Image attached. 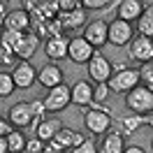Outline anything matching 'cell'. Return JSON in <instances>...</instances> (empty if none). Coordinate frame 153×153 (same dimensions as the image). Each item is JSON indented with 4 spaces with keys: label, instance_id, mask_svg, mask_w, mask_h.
I'll use <instances>...</instances> for the list:
<instances>
[{
    "label": "cell",
    "instance_id": "cell-6",
    "mask_svg": "<svg viewBox=\"0 0 153 153\" xmlns=\"http://www.w3.org/2000/svg\"><path fill=\"white\" fill-rule=\"evenodd\" d=\"M97 49H93V44H88L81 35L76 37H70V44H67V60H72L74 65H86L88 60L93 58Z\"/></svg>",
    "mask_w": 153,
    "mask_h": 153
},
{
    "label": "cell",
    "instance_id": "cell-38",
    "mask_svg": "<svg viewBox=\"0 0 153 153\" xmlns=\"http://www.w3.org/2000/svg\"><path fill=\"white\" fill-rule=\"evenodd\" d=\"M42 153H63V151H58V149L53 146V144H47V146L42 149Z\"/></svg>",
    "mask_w": 153,
    "mask_h": 153
},
{
    "label": "cell",
    "instance_id": "cell-9",
    "mask_svg": "<svg viewBox=\"0 0 153 153\" xmlns=\"http://www.w3.org/2000/svg\"><path fill=\"white\" fill-rule=\"evenodd\" d=\"M86 67H88V76H91L93 84H105V81H109V76H111V63L100 51L93 53V58L86 63Z\"/></svg>",
    "mask_w": 153,
    "mask_h": 153
},
{
    "label": "cell",
    "instance_id": "cell-21",
    "mask_svg": "<svg viewBox=\"0 0 153 153\" xmlns=\"http://www.w3.org/2000/svg\"><path fill=\"white\" fill-rule=\"evenodd\" d=\"M63 128V123L58 121V118H44L42 123L35 128V137H37L39 142H44V144H49L53 137H56V132Z\"/></svg>",
    "mask_w": 153,
    "mask_h": 153
},
{
    "label": "cell",
    "instance_id": "cell-40",
    "mask_svg": "<svg viewBox=\"0 0 153 153\" xmlns=\"http://www.w3.org/2000/svg\"><path fill=\"white\" fill-rule=\"evenodd\" d=\"M21 2H26V5H28V7H30V5H33V0H21Z\"/></svg>",
    "mask_w": 153,
    "mask_h": 153
},
{
    "label": "cell",
    "instance_id": "cell-8",
    "mask_svg": "<svg viewBox=\"0 0 153 153\" xmlns=\"http://www.w3.org/2000/svg\"><path fill=\"white\" fill-rule=\"evenodd\" d=\"M7 121H10L12 128L16 130H23V128H30L33 121H35V114H33V107L30 102H16L7 109Z\"/></svg>",
    "mask_w": 153,
    "mask_h": 153
},
{
    "label": "cell",
    "instance_id": "cell-31",
    "mask_svg": "<svg viewBox=\"0 0 153 153\" xmlns=\"http://www.w3.org/2000/svg\"><path fill=\"white\" fill-rule=\"evenodd\" d=\"M84 10H105L109 5V0H79Z\"/></svg>",
    "mask_w": 153,
    "mask_h": 153
},
{
    "label": "cell",
    "instance_id": "cell-37",
    "mask_svg": "<svg viewBox=\"0 0 153 153\" xmlns=\"http://www.w3.org/2000/svg\"><path fill=\"white\" fill-rule=\"evenodd\" d=\"M0 153H10V146H7V137H0Z\"/></svg>",
    "mask_w": 153,
    "mask_h": 153
},
{
    "label": "cell",
    "instance_id": "cell-36",
    "mask_svg": "<svg viewBox=\"0 0 153 153\" xmlns=\"http://www.w3.org/2000/svg\"><path fill=\"white\" fill-rule=\"evenodd\" d=\"M5 16H7V10H5V5L0 2V28H5Z\"/></svg>",
    "mask_w": 153,
    "mask_h": 153
},
{
    "label": "cell",
    "instance_id": "cell-35",
    "mask_svg": "<svg viewBox=\"0 0 153 153\" xmlns=\"http://www.w3.org/2000/svg\"><path fill=\"white\" fill-rule=\"evenodd\" d=\"M123 153H146V151H144L142 146H137V144H130V146L123 149Z\"/></svg>",
    "mask_w": 153,
    "mask_h": 153
},
{
    "label": "cell",
    "instance_id": "cell-13",
    "mask_svg": "<svg viewBox=\"0 0 153 153\" xmlns=\"http://www.w3.org/2000/svg\"><path fill=\"white\" fill-rule=\"evenodd\" d=\"M56 23H58V28H60V33H72V30H76V28H81V26L88 23L86 10L79 7L74 12H60L56 16Z\"/></svg>",
    "mask_w": 153,
    "mask_h": 153
},
{
    "label": "cell",
    "instance_id": "cell-34",
    "mask_svg": "<svg viewBox=\"0 0 153 153\" xmlns=\"http://www.w3.org/2000/svg\"><path fill=\"white\" fill-rule=\"evenodd\" d=\"M12 132V125L7 118H0V137H7V134Z\"/></svg>",
    "mask_w": 153,
    "mask_h": 153
},
{
    "label": "cell",
    "instance_id": "cell-5",
    "mask_svg": "<svg viewBox=\"0 0 153 153\" xmlns=\"http://www.w3.org/2000/svg\"><path fill=\"white\" fill-rule=\"evenodd\" d=\"M44 107H47V111L51 114H58V111H63L67 105H72V93H70V86L65 84H58V86L49 88V93L44 95Z\"/></svg>",
    "mask_w": 153,
    "mask_h": 153
},
{
    "label": "cell",
    "instance_id": "cell-41",
    "mask_svg": "<svg viewBox=\"0 0 153 153\" xmlns=\"http://www.w3.org/2000/svg\"><path fill=\"white\" fill-rule=\"evenodd\" d=\"M151 149H153V139H151Z\"/></svg>",
    "mask_w": 153,
    "mask_h": 153
},
{
    "label": "cell",
    "instance_id": "cell-27",
    "mask_svg": "<svg viewBox=\"0 0 153 153\" xmlns=\"http://www.w3.org/2000/svg\"><path fill=\"white\" fill-rule=\"evenodd\" d=\"M111 95V88H109V84H95L93 86V105H102L107 97Z\"/></svg>",
    "mask_w": 153,
    "mask_h": 153
},
{
    "label": "cell",
    "instance_id": "cell-28",
    "mask_svg": "<svg viewBox=\"0 0 153 153\" xmlns=\"http://www.w3.org/2000/svg\"><path fill=\"white\" fill-rule=\"evenodd\" d=\"M139 79L144 81V86L153 88V60L142 63V67H139Z\"/></svg>",
    "mask_w": 153,
    "mask_h": 153
},
{
    "label": "cell",
    "instance_id": "cell-33",
    "mask_svg": "<svg viewBox=\"0 0 153 153\" xmlns=\"http://www.w3.org/2000/svg\"><path fill=\"white\" fill-rule=\"evenodd\" d=\"M42 149H44V142H39L37 137L26 142V153H42Z\"/></svg>",
    "mask_w": 153,
    "mask_h": 153
},
{
    "label": "cell",
    "instance_id": "cell-22",
    "mask_svg": "<svg viewBox=\"0 0 153 153\" xmlns=\"http://www.w3.org/2000/svg\"><path fill=\"white\" fill-rule=\"evenodd\" d=\"M137 35H144V37L153 39V2L144 7L142 16L137 19Z\"/></svg>",
    "mask_w": 153,
    "mask_h": 153
},
{
    "label": "cell",
    "instance_id": "cell-7",
    "mask_svg": "<svg viewBox=\"0 0 153 153\" xmlns=\"http://www.w3.org/2000/svg\"><path fill=\"white\" fill-rule=\"evenodd\" d=\"M107 33H109V23L102 19H95V21H88L86 26H84V35L81 37L86 39L88 44H93V49H100L105 47V44H109L107 42Z\"/></svg>",
    "mask_w": 153,
    "mask_h": 153
},
{
    "label": "cell",
    "instance_id": "cell-23",
    "mask_svg": "<svg viewBox=\"0 0 153 153\" xmlns=\"http://www.w3.org/2000/svg\"><path fill=\"white\" fill-rule=\"evenodd\" d=\"M123 149H125V142L121 132H107L105 139H102V146H100V151L105 153H123Z\"/></svg>",
    "mask_w": 153,
    "mask_h": 153
},
{
    "label": "cell",
    "instance_id": "cell-26",
    "mask_svg": "<svg viewBox=\"0 0 153 153\" xmlns=\"http://www.w3.org/2000/svg\"><path fill=\"white\" fill-rule=\"evenodd\" d=\"M14 91H16V84H14V76H12V72L0 70V97L5 100V97H10Z\"/></svg>",
    "mask_w": 153,
    "mask_h": 153
},
{
    "label": "cell",
    "instance_id": "cell-18",
    "mask_svg": "<svg viewBox=\"0 0 153 153\" xmlns=\"http://www.w3.org/2000/svg\"><path fill=\"white\" fill-rule=\"evenodd\" d=\"M72 93V105H79V107H91L93 105V81L91 79H81L76 81L74 86L70 88Z\"/></svg>",
    "mask_w": 153,
    "mask_h": 153
},
{
    "label": "cell",
    "instance_id": "cell-29",
    "mask_svg": "<svg viewBox=\"0 0 153 153\" xmlns=\"http://www.w3.org/2000/svg\"><path fill=\"white\" fill-rule=\"evenodd\" d=\"M97 151H100V149L95 146V142H93V139H84V142L79 144V146H74L70 153H97Z\"/></svg>",
    "mask_w": 153,
    "mask_h": 153
},
{
    "label": "cell",
    "instance_id": "cell-16",
    "mask_svg": "<svg viewBox=\"0 0 153 153\" xmlns=\"http://www.w3.org/2000/svg\"><path fill=\"white\" fill-rule=\"evenodd\" d=\"M37 81H39V86H44L49 91V88L58 86V84H65V72L60 70L58 63H47V65L39 67Z\"/></svg>",
    "mask_w": 153,
    "mask_h": 153
},
{
    "label": "cell",
    "instance_id": "cell-4",
    "mask_svg": "<svg viewBox=\"0 0 153 153\" xmlns=\"http://www.w3.org/2000/svg\"><path fill=\"white\" fill-rule=\"evenodd\" d=\"M134 35L137 33H134L130 21H123V19L109 21V33H107V42L109 44H114V47H128Z\"/></svg>",
    "mask_w": 153,
    "mask_h": 153
},
{
    "label": "cell",
    "instance_id": "cell-19",
    "mask_svg": "<svg viewBox=\"0 0 153 153\" xmlns=\"http://www.w3.org/2000/svg\"><path fill=\"white\" fill-rule=\"evenodd\" d=\"M144 12V2L142 0H121L118 7H116V19H123V21H137Z\"/></svg>",
    "mask_w": 153,
    "mask_h": 153
},
{
    "label": "cell",
    "instance_id": "cell-39",
    "mask_svg": "<svg viewBox=\"0 0 153 153\" xmlns=\"http://www.w3.org/2000/svg\"><path fill=\"white\" fill-rule=\"evenodd\" d=\"M144 121H146V123H149V125H151V128H153V111H151V114H149V116H144Z\"/></svg>",
    "mask_w": 153,
    "mask_h": 153
},
{
    "label": "cell",
    "instance_id": "cell-3",
    "mask_svg": "<svg viewBox=\"0 0 153 153\" xmlns=\"http://www.w3.org/2000/svg\"><path fill=\"white\" fill-rule=\"evenodd\" d=\"M107 84H109V88H111V93H128V91H132L134 86L142 84V79H139V70H130V67H125V70L111 72V76H109Z\"/></svg>",
    "mask_w": 153,
    "mask_h": 153
},
{
    "label": "cell",
    "instance_id": "cell-14",
    "mask_svg": "<svg viewBox=\"0 0 153 153\" xmlns=\"http://www.w3.org/2000/svg\"><path fill=\"white\" fill-rule=\"evenodd\" d=\"M84 139H86V137H84L81 132H76V130H72V128H65V125H63L49 144H53L58 151H72V149L79 146Z\"/></svg>",
    "mask_w": 153,
    "mask_h": 153
},
{
    "label": "cell",
    "instance_id": "cell-1",
    "mask_svg": "<svg viewBox=\"0 0 153 153\" xmlns=\"http://www.w3.org/2000/svg\"><path fill=\"white\" fill-rule=\"evenodd\" d=\"M125 107L130 114H139V116H149L153 111V88L144 86H134L132 91L125 93Z\"/></svg>",
    "mask_w": 153,
    "mask_h": 153
},
{
    "label": "cell",
    "instance_id": "cell-11",
    "mask_svg": "<svg viewBox=\"0 0 153 153\" xmlns=\"http://www.w3.org/2000/svg\"><path fill=\"white\" fill-rule=\"evenodd\" d=\"M33 28V16L30 12L23 7H16V10H10L7 16H5V30H14V33H30Z\"/></svg>",
    "mask_w": 153,
    "mask_h": 153
},
{
    "label": "cell",
    "instance_id": "cell-20",
    "mask_svg": "<svg viewBox=\"0 0 153 153\" xmlns=\"http://www.w3.org/2000/svg\"><path fill=\"white\" fill-rule=\"evenodd\" d=\"M26 10H28V12L35 10L39 14V21H51V19H56L58 14H60L56 0H33V5L26 7Z\"/></svg>",
    "mask_w": 153,
    "mask_h": 153
},
{
    "label": "cell",
    "instance_id": "cell-24",
    "mask_svg": "<svg viewBox=\"0 0 153 153\" xmlns=\"http://www.w3.org/2000/svg\"><path fill=\"white\" fill-rule=\"evenodd\" d=\"M26 137H23V132L21 130H16V128H12V132L7 134V146H10V153H21L26 151Z\"/></svg>",
    "mask_w": 153,
    "mask_h": 153
},
{
    "label": "cell",
    "instance_id": "cell-12",
    "mask_svg": "<svg viewBox=\"0 0 153 153\" xmlns=\"http://www.w3.org/2000/svg\"><path fill=\"white\" fill-rule=\"evenodd\" d=\"M128 53L137 63H149L153 60V39L144 37V35H134L132 42L128 44Z\"/></svg>",
    "mask_w": 153,
    "mask_h": 153
},
{
    "label": "cell",
    "instance_id": "cell-2",
    "mask_svg": "<svg viewBox=\"0 0 153 153\" xmlns=\"http://www.w3.org/2000/svg\"><path fill=\"white\" fill-rule=\"evenodd\" d=\"M84 125L95 137L97 134H107L111 130V111L102 105H91V109L84 114Z\"/></svg>",
    "mask_w": 153,
    "mask_h": 153
},
{
    "label": "cell",
    "instance_id": "cell-10",
    "mask_svg": "<svg viewBox=\"0 0 153 153\" xmlns=\"http://www.w3.org/2000/svg\"><path fill=\"white\" fill-rule=\"evenodd\" d=\"M12 76H14V84H16L19 91H28V88H33L37 84V70L33 67L30 60H19V63L14 65Z\"/></svg>",
    "mask_w": 153,
    "mask_h": 153
},
{
    "label": "cell",
    "instance_id": "cell-17",
    "mask_svg": "<svg viewBox=\"0 0 153 153\" xmlns=\"http://www.w3.org/2000/svg\"><path fill=\"white\" fill-rule=\"evenodd\" d=\"M39 47V37L35 35V33H23L19 37V42L14 44V56L21 58V60H28V58H33V53L37 51Z\"/></svg>",
    "mask_w": 153,
    "mask_h": 153
},
{
    "label": "cell",
    "instance_id": "cell-42",
    "mask_svg": "<svg viewBox=\"0 0 153 153\" xmlns=\"http://www.w3.org/2000/svg\"><path fill=\"white\" fill-rule=\"evenodd\" d=\"M97 153H105V151H97Z\"/></svg>",
    "mask_w": 153,
    "mask_h": 153
},
{
    "label": "cell",
    "instance_id": "cell-25",
    "mask_svg": "<svg viewBox=\"0 0 153 153\" xmlns=\"http://www.w3.org/2000/svg\"><path fill=\"white\" fill-rule=\"evenodd\" d=\"M144 123H146V121H144V116H139V114H128V116H123V118H121V128H123L125 134L137 132Z\"/></svg>",
    "mask_w": 153,
    "mask_h": 153
},
{
    "label": "cell",
    "instance_id": "cell-15",
    "mask_svg": "<svg viewBox=\"0 0 153 153\" xmlns=\"http://www.w3.org/2000/svg\"><path fill=\"white\" fill-rule=\"evenodd\" d=\"M67 44L70 39L63 37V35H51V37L44 39V53L51 63H60L67 58Z\"/></svg>",
    "mask_w": 153,
    "mask_h": 153
},
{
    "label": "cell",
    "instance_id": "cell-32",
    "mask_svg": "<svg viewBox=\"0 0 153 153\" xmlns=\"http://www.w3.org/2000/svg\"><path fill=\"white\" fill-rule=\"evenodd\" d=\"M56 2H58V10L60 12H74V10L81 7L79 0H56Z\"/></svg>",
    "mask_w": 153,
    "mask_h": 153
},
{
    "label": "cell",
    "instance_id": "cell-30",
    "mask_svg": "<svg viewBox=\"0 0 153 153\" xmlns=\"http://www.w3.org/2000/svg\"><path fill=\"white\" fill-rule=\"evenodd\" d=\"M14 58H16V56H14L12 47H7V44H2V42H0V65H10Z\"/></svg>",
    "mask_w": 153,
    "mask_h": 153
}]
</instances>
